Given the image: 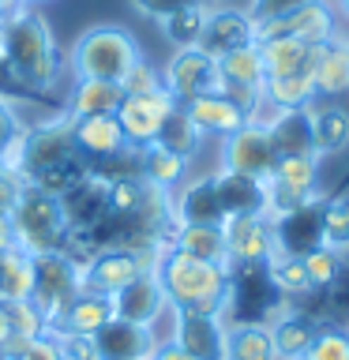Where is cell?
Wrapping results in <instances>:
<instances>
[{"instance_id": "6da1fadb", "label": "cell", "mask_w": 349, "mask_h": 360, "mask_svg": "<svg viewBox=\"0 0 349 360\" xmlns=\"http://www.w3.org/2000/svg\"><path fill=\"white\" fill-rule=\"evenodd\" d=\"M4 165L19 169L27 184L42 188V191H53V195H61L64 188H72L75 180L90 169L75 150L72 120L68 117H56V120H45V124L27 128Z\"/></svg>"}, {"instance_id": "7a4b0ae2", "label": "cell", "mask_w": 349, "mask_h": 360, "mask_svg": "<svg viewBox=\"0 0 349 360\" xmlns=\"http://www.w3.org/2000/svg\"><path fill=\"white\" fill-rule=\"evenodd\" d=\"M154 274L162 281V292L173 311L225 315V308H229V278H233L229 263H207V259L165 248Z\"/></svg>"}, {"instance_id": "3957f363", "label": "cell", "mask_w": 349, "mask_h": 360, "mask_svg": "<svg viewBox=\"0 0 349 360\" xmlns=\"http://www.w3.org/2000/svg\"><path fill=\"white\" fill-rule=\"evenodd\" d=\"M0 64L8 68L19 83L49 90L61 75V53L53 45V30L34 8L19 4L4 15V34H0Z\"/></svg>"}, {"instance_id": "277c9868", "label": "cell", "mask_w": 349, "mask_h": 360, "mask_svg": "<svg viewBox=\"0 0 349 360\" xmlns=\"http://www.w3.org/2000/svg\"><path fill=\"white\" fill-rule=\"evenodd\" d=\"M135 60H143V49L124 27L83 30L72 45V56H68L75 79H106V83H120L135 68Z\"/></svg>"}, {"instance_id": "5b68a950", "label": "cell", "mask_w": 349, "mask_h": 360, "mask_svg": "<svg viewBox=\"0 0 349 360\" xmlns=\"http://www.w3.org/2000/svg\"><path fill=\"white\" fill-rule=\"evenodd\" d=\"M11 225H15V244L27 255L64 252L68 236H72V225L64 218L61 195L42 191L34 184L23 188V199L15 202V210H11Z\"/></svg>"}, {"instance_id": "8992f818", "label": "cell", "mask_w": 349, "mask_h": 360, "mask_svg": "<svg viewBox=\"0 0 349 360\" xmlns=\"http://www.w3.org/2000/svg\"><path fill=\"white\" fill-rule=\"evenodd\" d=\"M83 263L68 252H45L34 255V292L30 300L49 315V323L83 292Z\"/></svg>"}, {"instance_id": "52a82bcc", "label": "cell", "mask_w": 349, "mask_h": 360, "mask_svg": "<svg viewBox=\"0 0 349 360\" xmlns=\"http://www.w3.org/2000/svg\"><path fill=\"white\" fill-rule=\"evenodd\" d=\"M267 188H270V218L319 199V154H281Z\"/></svg>"}, {"instance_id": "ba28073f", "label": "cell", "mask_w": 349, "mask_h": 360, "mask_svg": "<svg viewBox=\"0 0 349 360\" xmlns=\"http://www.w3.org/2000/svg\"><path fill=\"white\" fill-rule=\"evenodd\" d=\"M162 86L173 94L177 105H188L199 94H214L222 90V75H218V60L210 53H203L199 45L191 49H173V56L162 68Z\"/></svg>"}, {"instance_id": "9c48e42d", "label": "cell", "mask_w": 349, "mask_h": 360, "mask_svg": "<svg viewBox=\"0 0 349 360\" xmlns=\"http://www.w3.org/2000/svg\"><path fill=\"white\" fill-rule=\"evenodd\" d=\"M270 38H300L304 45L319 49L331 38H338V11L331 8V0H312V4L289 11V15L255 22V41Z\"/></svg>"}, {"instance_id": "30bf717a", "label": "cell", "mask_w": 349, "mask_h": 360, "mask_svg": "<svg viewBox=\"0 0 349 360\" xmlns=\"http://www.w3.org/2000/svg\"><path fill=\"white\" fill-rule=\"evenodd\" d=\"M274 165H278V150L263 124H241L233 135L222 139V169H229V173L270 180Z\"/></svg>"}, {"instance_id": "8fae6325", "label": "cell", "mask_w": 349, "mask_h": 360, "mask_svg": "<svg viewBox=\"0 0 349 360\" xmlns=\"http://www.w3.org/2000/svg\"><path fill=\"white\" fill-rule=\"evenodd\" d=\"M177 101L173 94L162 86L154 94H124L120 109H117V120H120V131L128 146H146V143H158L165 120L173 117Z\"/></svg>"}, {"instance_id": "7c38bea8", "label": "cell", "mask_w": 349, "mask_h": 360, "mask_svg": "<svg viewBox=\"0 0 349 360\" xmlns=\"http://www.w3.org/2000/svg\"><path fill=\"white\" fill-rule=\"evenodd\" d=\"M229 266H263L274 255V221L267 214H236L222 221Z\"/></svg>"}, {"instance_id": "4fadbf2b", "label": "cell", "mask_w": 349, "mask_h": 360, "mask_svg": "<svg viewBox=\"0 0 349 360\" xmlns=\"http://www.w3.org/2000/svg\"><path fill=\"white\" fill-rule=\"evenodd\" d=\"M109 300H113V315H117V319H128V323H139V326H154L169 311V300H165L162 281H158L154 270L135 274L128 285L117 289Z\"/></svg>"}, {"instance_id": "5bb4252c", "label": "cell", "mask_w": 349, "mask_h": 360, "mask_svg": "<svg viewBox=\"0 0 349 360\" xmlns=\"http://www.w3.org/2000/svg\"><path fill=\"white\" fill-rule=\"evenodd\" d=\"M225 338H229L225 315L177 311V319H173V342L196 360H225Z\"/></svg>"}, {"instance_id": "9a60e30c", "label": "cell", "mask_w": 349, "mask_h": 360, "mask_svg": "<svg viewBox=\"0 0 349 360\" xmlns=\"http://www.w3.org/2000/svg\"><path fill=\"white\" fill-rule=\"evenodd\" d=\"M61 207H64V218L72 225V233L98 229V221L109 214V184L87 169L72 188L61 191Z\"/></svg>"}, {"instance_id": "2e32d148", "label": "cell", "mask_w": 349, "mask_h": 360, "mask_svg": "<svg viewBox=\"0 0 349 360\" xmlns=\"http://www.w3.org/2000/svg\"><path fill=\"white\" fill-rule=\"evenodd\" d=\"M218 75H222V94L236 98V101L248 109V105L259 98L263 83H267L259 45L252 41V45H244V49H233V53L218 56Z\"/></svg>"}, {"instance_id": "e0dca14e", "label": "cell", "mask_w": 349, "mask_h": 360, "mask_svg": "<svg viewBox=\"0 0 349 360\" xmlns=\"http://www.w3.org/2000/svg\"><path fill=\"white\" fill-rule=\"evenodd\" d=\"M319 207H323V195L304 202V207L289 210V214H278L274 221V252L281 255H304L312 248L323 244V218H319Z\"/></svg>"}, {"instance_id": "ac0fdd59", "label": "cell", "mask_w": 349, "mask_h": 360, "mask_svg": "<svg viewBox=\"0 0 349 360\" xmlns=\"http://www.w3.org/2000/svg\"><path fill=\"white\" fill-rule=\"evenodd\" d=\"M173 221L177 225H222L225 210L218 199V180L214 176H188L173 191Z\"/></svg>"}, {"instance_id": "d6986e66", "label": "cell", "mask_w": 349, "mask_h": 360, "mask_svg": "<svg viewBox=\"0 0 349 360\" xmlns=\"http://www.w3.org/2000/svg\"><path fill=\"white\" fill-rule=\"evenodd\" d=\"M135 274H143V266L132 248H98L90 259H83V285L101 292V297H113Z\"/></svg>"}, {"instance_id": "ffe728a7", "label": "cell", "mask_w": 349, "mask_h": 360, "mask_svg": "<svg viewBox=\"0 0 349 360\" xmlns=\"http://www.w3.org/2000/svg\"><path fill=\"white\" fill-rule=\"evenodd\" d=\"M72 139H75L79 158H83L90 169L128 150V139H124L117 117H83V120H72Z\"/></svg>"}, {"instance_id": "44dd1931", "label": "cell", "mask_w": 349, "mask_h": 360, "mask_svg": "<svg viewBox=\"0 0 349 360\" xmlns=\"http://www.w3.org/2000/svg\"><path fill=\"white\" fill-rule=\"evenodd\" d=\"M191 117V124L207 135V139H225V135H233L241 124H248V109L241 105L236 98L222 94V90H214V94H199L191 98L188 105H180Z\"/></svg>"}, {"instance_id": "7402d4cb", "label": "cell", "mask_w": 349, "mask_h": 360, "mask_svg": "<svg viewBox=\"0 0 349 360\" xmlns=\"http://www.w3.org/2000/svg\"><path fill=\"white\" fill-rule=\"evenodd\" d=\"M255 41V19L241 8H210L207 30H203L199 49L210 53L214 60L233 49H244V45Z\"/></svg>"}, {"instance_id": "603a6c76", "label": "cell", "mask_w": 349, "mask_h": 360, "mask_svg": "<svg viewBox=\"0 0 349 360\" xmlns=\"http://www.w3.org/2000/svg\"><path fill=\"white\" fill-rule=\"evenodd\" d=\"M94 345H98V356L101 360H146L154 353V334L151 326H139V323H128V319H113L94 334Z\"/></svg>"}, {"instance_id": "cb8c5ba5", "label": "cell", "mask_w": 349, "mask_h": 360, "mask_svg": "<svg viewBox=\"0 0 349 360\" xmlns=\"http://www.w3.org/2000/svg\"><path fill=\"white\" fill-rule=\"evenodd\" d=\"M214 180H218V199H222L225 218H236V214H267L270 218V188H267V180L244 176V173H229V169H218Z\"/></svg>"}, {"instance_id": "d4e9b609", "label": "cell", "mask_w": 349, "mask_h": 360, "mask_svg": "<svg viewBox=\"0 0 349 360\" xmlns=\"http://www.w3.org/2000/svg\"><path fill=\"white\" fill-rule=\"evenodd\" d=\"M124 101L120 83H106V79H75L64 101V117L68 120H83V117H117Z\"/></svg>"}, {"instance_id": "484cf974", "label": "cell", "mask_w": 349, "mask_h": 360, "mask_svg": "<svg viewBox=\"0 0 349 360\" xmlns=\"http://www.w3.org/2000/svg\"><path fill=\"white\" fill-rule=\"evenodd\" d=\"M312 79H315V94L323 101H334L349 94V38H331L326 45L315 49V64H312Z\"/></svg>"}, {"instance_id": "4316f807", "label": "cell", "mask_w": 349, "mask_h": 360, "mask_svg": "<svg viewBox=\"0 0 349 360\" xmlns=\"http://www.w3.org/2000/svg\"><path fill=\"white\" fill-rule=\"evenodd\" d=\"M312 120V146L319 158H334L349 150V109L338 101H315L308 109Z\"/></svg>"}, {"instance_id": "83f0119b", "label": "cell", "mask_w": 349, "mask_h": 360, "mask_svg": "<svg viewBox=\"0 0 349 360\" xmlns=\"http://www.w3.org/2000/svg\"><path fill=\"white\" fill-rule=\"evenodd\" d=\"M139 180L162 191H177L188 180V158H180L162 143H146L139 146Z\"/></svg>"}, {"instance_id": "f1b7e54d", "label": "cell", "mask_w": 349, "mask_h": 360, "mask_svg": "<svg viewBox=\"0 0 349 360\" xmlns=\"http://www.w3.org/2000/svg\"><path fill=\"white\" fill-rule=\"evenodd\" d=\"M113 319V300L94 289H83L68 308L53 319V330H75V334H98ZM49 330V334H53Z\"/></svg>"}, {"instance_id": "f546056e", "label": "cell", "mask_w": 349, "mask_h": 360, "mask_svg": "<svg viewBox=\"0 0 349 360\" xmlns=\"http://www.w3.org/2000/svg\"><path fill=\"white\" fill-rule=\"evenodd\" d=\"M255 45H259V56H263L267 79L300 75V72H312V64H315V49L304 45L300 38H270V41H255Z\"/></svg>"}, {"instance_id": "4dcf8cb0", "label": "cell", "mask_w": 349, "mask_h": 360, "mask_svg": "<svg viewBox=\"0 0 349 360\" xmlns=\"http://www.w3.org/2000/svg\"><path fill=\"white\" fill-rule=\"evenodd\" d=\"M169 248L207 263H229V244H225L222 225H177L169 229Z\"/></svg>"}, {"instance_id": "1f68e13d", "label": "cell", "mask_w": 349, "mask_h": 360, "mask_svg": "<svg viewBox=\"0 0 349 360\" xmlns=\"http://www.w3.org/2000/svg\"><path fill=\"white\" fill-rule=\"evenodd\" d=\"M267 326H270V338H274V349L281 360H300L308 353L315 330H319V323L308 311H278Z\"/></svg>"}, {"instance_id": "d6a6232c", "label": "cell", "mask_w": 349, "mask_h": 360, "mask_svg": "<svg viewBox=\"0 0 349 360\" xmlns=\"http://www.w3.org/2000/svg\"><path fill=\"white\" fill-rule=\"evenodd\" d=\"M225 360H281L267 323H229Z\"/></svg>"}, {"instance_id": "836d02e7", "label": "cell", "mask_w": 349, "mask_h": 360, "mask_svg": "<svg viewBox=\"0 0 349 360\" xmlns=\"http://www.w3.org/2000/svg\"><path fill=\"white\" fill-rule=\"evenodd\" d=\"M207 19H210V4L203 0H188L180 4L173 15L162 19V34L173 49H191V45L203 41V30H207Z\"/></svg>"}, {"instance_id": "e575fe53", "label": "cell", "mask_w": 349, "mask_h": 360, "mask_svg": "<svg viewBox=\"0 0 349 360\" xmlns=\"http://www.w3.org/2000/svg\"><path fill=\"white\" fill-rule=\"evenodd\" d=\"M270 139H274V150L281 154H315L312 146V120L308 109H286L270 120Z\"/></svg>"}, {"instance_id": "d590c367", "label": "cell", "mask_w": 349, "mask_h": 360, "mask_svg": "<svg viewBox=\"0 0 349 360\" xmlns=\"http://www.w3.org/2000/svg\"><path fill=\"white\" fill-rule=\"evenodd\" d=\"M263 98H267L278 112H286V109H312L315 101H319V94H315V79H312V72L267 79V83H263Z\"/></svg>"}, {"instance_id": "8d00e7d4", "label": "cell", "mask_w": 349, "mask_h": 360, "mask_svg": "<svg viewBox=\"0 0 349 360\" xmlns=\"http://www.w3.org/2000/svg\"><path fill=\"white\" fill-rule=\"evenodd\" d=\"M34 292V255H27L23 248L0 255V300L15 304V300H30Z\"/></svg>"}, {"instance_id": "74e56055", "label": "cell", "mask_w": 349, "mask_h": 360, "mask_svg": "<svg viewBox=\"0 0 349 360\" xmlns=\"http://www.w3.org/2000/svg\"><path fill=\"white\" fill-rule=\"evenodd\" d=\"M304 270H308V281H312V292L315 289H334L338 281L345 278V252H338V248H312V252H304Z\"/></svg>"}, {"instance_id": "f35d334b", "label": "cell", "mask_w": 349, "mask_h": 360, "mask_svg": "<svg viewBox=\"0 0 349 360\" xmlns=\"http://www.w3.org/2000/svg\"><path fill=\"white\" fill-rule=\"evenodd\" d=\"M267 274H270V285L278 292H286V297H308L312 292V281H308V270H304L300 255L274 252L267 259Z\"/></svg>"}, {"instance_id": "ab89813d", "label": "cell", "mask_w": 349, "mask_h": 360, "mask_svg": "<svg viewBox=\"0 0 349 360\" xmlns=\"http://www.w3.org/2000/svg\"><path fill=\"white\" fill-rule=\"evenodd\" d=\"M158 143H162V146H169V150H177L180 158H188V162H191V158H196V154L203 150V143H207V135H203V131L196 128V124H191V117H188V112L177 105V109H173V117L165 120L162 135H158Z\"/></svg>"}, {"instance_id": "60d3db41", "label": "cell", "mask_w": 349, "mask_h": 360, "mask_svg": "<svg viewBox=\"0 0 349 360\" xmlns=\"http://www.w3.org/2000/svg\"><path fill=\"white\" fill-rule=\"evenodd\" d=\"M319 218H323V244L349 252V195H331V199L323 195Z\"/></svg>"}, {"instance_id": "b9f144b4", "label": "cell", "mask_w": 349, "mask_h": 360, "mask_svg": "<svg viewBox=\"0 0 349 360\" xmlns=\"http://www.w3.org/2000/svg\"><path fill=\"white\" fill-rule=\"evenodd\" d=\"M8 319H11V338H23V342H34V338H45L53 330L49 315H45L34 300L8 304Z\"/></svg>"}, {"instance_id": "7bdbcfd3", "label": "cell", "mask_w": 349, "mask_h": 360, "mask_svg": "<svg viewBox=\"0 0 349 360\" xmlns=\"http://www.w3.org/2000/svg\"><path fill=\"white\" fill-rule=\"evenodd\" d=\"M300 360H349V334L342 326H319Z\"/></svg>"}, {"instance_id": "ee69618b", "label": "cell", "mask_w": 349, "mask_h": 360, "mask_svg": "<svg viewBox=\"0 0 349 360\" xmlns=\"http://www.w3.org/2000/svg\"><path fill=\"white\" fill-rule=\"evenodd\" d=\"M53 342H56V353H61V360H101V356H98V345H94V334L53 330Z\"/></svg>"}, {"instance_id": "f6af8a7d", "label": "cell", "mask_w": 349, "mask_h": 360, "mask_svg": "<svg viewBox=\"0 0 349 360\" xmlns=\"http://www.w3.org/2000/svg\"><path fill=\"white\" fill-rule=\"evenodd\" d=\"M109 184V214H135L143 202V180H106Z\"/></svg>"}, {"instance_id": "bcb514c9", "label": "cell", "mask_w": 349, "mask_h": 360, "mask_svg": "<svg viewBox=\"0 0 349 360\" xmlns=\"http://www.w3.org/2000/svg\"><path fill=\"white\" fill-rule=\"evenodd\" d=\"M124 94H154L162 90V68H154L151 60H135V68L120 79Z\"/></svg>"}, {"instance_id": "7dc6e473", "label": "cell", "mask_w": 349, "mask_h": 360, "mask_svg": "<svg viewBox=\"0 0 349 360\" xmlns=\"http://www.w3.org/2000/svg\"><path fill=\"white\" fill-rule=\"evenodd\" d=\"M23 120L15 117V109L8 105L4 98H0V162H8L11 150H15V143L23 139Z\"/></svg>"}, {"instance_id": "c3c4849f", "label": "cell", "mask_w": 349, "mask_h": 360, "mask_svg": "<svg viewBox=\"0 0 349 360\" xmlns=\"http://www.w3.org/2000/svg\"><path fill=\"white\" fill-rule=\"evenodd\" d=\"M23 188H27V180H23L19 169H11V165L0 162V214L15 210V202L23 199Z\"/></svg>"}, {"instance_id": "681fc988", "label": "cell", "mask_w": 349, "mask_h": 360, "mask_svg": "<svg viewBox=\"0 0 349 360\" xmlns=\"http://www.w3.org/2000/svg\"><path fill=\"white\" fill-rule=\"evenodd\" d=\"M304 4H312V0H252V4H248V15H252L255 22H263V19L289 15V11H297Z\"/></svg>"}, {"instance_id": "f907efd6", "label": "cell", "mask_w": 349, "mask_h": 360, "mask_svg": "<svg viewBox=\"0 0 349 360\" xmlns=\"http://www.w3.org/2000/svg\"><path fill=\"white\" fill-rule=\"evenodd\" d=\"M8 360H61V353H56L53 334H45V338H34V342H27L15 356H8Z\"/></svg>"}, {"instance_id": "816d5d0a", "label": "cell", "mask_w": 349, "mask_h": 360, "mask_svg": "<svg viewBox=\"0 0 349 360\" xmlns=\"http://www.w3.org/2000/svg\"><path fill=\"white\" fill-rule=\"evenodd\" d=\"M132 4L139 8L143 15H151V19L162 22L165 15H173V11H177L180 4H188V0H132Z\"/></svg>"}, {"instance_id": "f5cc1de1", "label": "cell", "mask_w": 349, "mask_h": 360, "mask_svg": "<svg viewBox=\"0 0 349 360\" xmlns=\"http://www.w3.org/2000/svg\"><path fill=\"white\" fill-rule=\"evenodd\" d=\"M151 360H196V356L184 353V349H180L177 342H162V345H154Z\"/></svg>"}, {"instance_id": "db71d44e", "label": "cell", "mask_w": 349, "mask_h": 360, "mask_svg": "<svg viewBox=\"0 0 349 360\" xmlns=\"http://www.w3.org/2000/svg\"><path fill=\"white\" fill-rule=\"evenodd\" d=\"M11 248H19L15 244V225H11V214H0V255L11 252Z\"/></svg>"}, {"instance_id": "11a10c76", "label": "cell", "mask_w": 349, "mask_h": 360, "mask_svg": "<svg viewBox=\"0 0 349 360\" xmlns=\"http://www.w3.org/2000/svg\"><path fill=\"white\" fill-rule=\"evenodd\" d=\"M8 342H11V319H8V304L0 300V353L8 349Z\"/></svg>"}, {"instance_id": "9f6ffc18", "label": "cell", "mask_w": 349, "mask_h": 360, "mask_svg": "<svg viewBox=\"0 0 349 360\" xmlns=\"http://www.w3.org/2000/svg\"><path fill=\"white\" fill-rule=\"evenodd\" d=\"M334 11H338V15H342V19L349 22V0H334Z\"/></svg>"}, {"instance_id": "6f0895ef", "label": "cell", "mask_w": 349, "mask_h": 360, "mask_svg": "<svg viewBox=\"0 0 349 360\" xmlns=\"http://www.w3.org/2000/svg\"><path fill=\"white\" fill-rule=\"evenodd\" d=\"M19 8V0H0V11H4V15H8V11H15Z\"/></svg>"}, {"instance_id": "680465c9", "label": "cell", "mask_w": 349, "mask_h": 360, "mask_svg": "<svg viewBox=\"0 0 349 360\" xmlns=\"http://www.w3.org/2000/svg\"><path fill=\"white\" fill-rule=\"evenodd\" d=\"M19 4H27V8H34V4H45V0H19Z\"/></svg>"}, {"instance_id": "91938a15", "label": "cell", "mask_w": 349, "mask_h": 360, "mask_svg": "<svg viewBox=\"0 0 349 360\" xmlns=\"http://www.w3.org/2000/svg\"><path fill=\"white\" fill-rule=\"evenodd\" d=\"M0 34H4V11H0Z\"/></svg>"}, {"instance_id": "94428289", "label": "cell", "mask_w": 349, "mask_h": 360, "mask_svg": "<svg viewBox=\"0 0 349 360\" xmlns=\"http://www.w3.org/2000/svg\"><path fill=\"white\" fill-rule=\"evenodd\" d=\"M342 330H345V334H349V319H345V326H342Z\"/></svg>"}, {"instance_id": "6125c7cd", "label": "cell", "mask_w": 349, "mask_h": 360, "mask_svg": "<svg viewBox=\"0 0 349 360\" xmlns=\"http://www.w3.org/2000/svg\"><path fill=\"white\" fill-rule=\"evenodd\" d=\"M203 4H207V0H203Z\"/></svg>"}, {"instance_id": "be15d7a7", "label": "cell", "mask_w": 349, "mask_h": 360, "mask_svg": "<svg viewBox=\"0 0 349 360\" xmlns=\"http://www.w3.org/2000/svg\"><path fill=\"white\" fill-rule=\"evenodd\" d=\"M146 360H151V356H146Z\"/></svg>"}]
</instances>
